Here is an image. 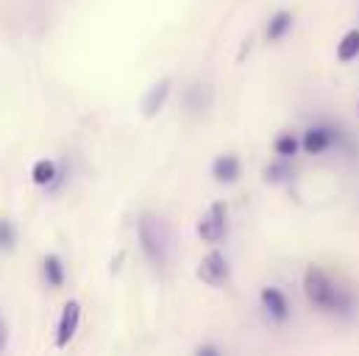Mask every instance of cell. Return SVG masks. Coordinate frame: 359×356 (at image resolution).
Instances as JSON below:
<instances>
[{
	"label": "cell",
	"mask_w": 359,
	"mask_h": 356,
	"mask_svg": "<svg viewBox=\"0 0 359 356\" xmlns=\"http://www.w3.org/2000/svg\"><path fill=\"white\" fill-rule=\"evenodd\" d=\"M298 148H301V142H298L292 134H281V137H276V142H273V151H276L281 159H292V156L298 153Z\"/></svg>",
	"instance_id": "obj_14"
},
{
	"label": "cell",
	"mask_w": 359,
	"mask_h": 356,
	"mask_svg": "<svg viewBox=\"0 0 359 356\" xmlns=\"http://www.w3.org/2000/svg\"><path fill=\"white\" fill-rule=\"evenodd\" d=\"M42 275H45V284H48L50 289H59V287L65 284V265H62V259H59L56 254H48V256H45V262H42Z\"/></svg>",
	"instance_id": "obj_11"
},
{
	"label": "cell",
	"mask_w": 359,
	"mask_h": 356,
	"mask_svg": "<svg viewBox=\"0 0 359 356\" xmlns=\"http://www.w3.org/2000/svg\"><path fill=\"white\" fill-rule=\"evenodd\" d=\"M359 56V31H348L340 42H337V59L343 62V64H348V62H354Z\"/></svg>",
	"instance_id": "obj_13"
},
{
	"label": "cell",
	"mask_w": 359,
	"mask_h": 356,
	"mask_svg": "<svg viewBox=\"0 0 359 356\" xmlns=\"http://www.w3.org/2000/svg\"><path fill=\"white\" fill-rule=\"evenodd\" d=\"M304 292L315 309L329 312V315H351L357 309L354 292L340 287L329 273H323L315 265L306 267V273H304Z\"/></svg>",
	"instance_id": "obj_1"
},
{
	"label": "cell",
	"mask_w": 359,
	"mask_h": 356,
	"mask_svg": "<svg viewBox=\"0 0 359 356\" xmlns=\"http://www.w3.org/2000/svg\"><path fill=\"white\" fill-rule=\"evenodd\" d=\"M137 234H140V248L145 254V259L151 265L165 267L170 262V248H173V240H170V228L168 223L154 214V212H145L137 223Z\"/></svg>",
	"instance_id": "obj_2"
},
{
	"label": "cell",
	"mask_w": 359,
	"mask_h": 356,
	"mask_svg": "<svg viewBox=\"0 0 359 356\" xmlns=\"http://www.w3.org/2000/svg\"><path fill=\"white\" fill-rule=\"evenodd\" d=\"M229 234V206L223 203V200H217V203H212L209 209H206V214L198 220V237L203 240V242H220L223 237Z\"/></svg>",
	"instance_id": "obj_3"
},
{
	"label": "cell",
	"mask_w": 359,
	"mask_h": 356,
	"mask_svg": "<svg viewBox=\"0 0 359 356\" xmlns=\"http://www.w3.org/2000/svg\"><path fill=\"white\" fill-rule=\"evenodd\" d=\"M290 176H292V170L287 167V162H278V165H268V167H265V178H268V181H273V184L287 181Z\"/></svg>",
	"instance_id": "obj_15"
},
{
	"label": "cell",
	"mask_w": 359,
	"mask_h": 356,
	"mask_svg": "<svg viewBox=\"0 0 359 356\" xmlns=\"http://www.w3.org/2000/svg\"><path fill=\"white\" fill-rule=\"evenodd\" d=\"M229 275H231V267H229V259L220 251L206 254L201 259V265H198V278L203 284H209V287H223L229 281Z\"/></svg>",
	"instance_id": "obj_4"
},
{
	"label": "cell",
	"mask_w": 359,
	"mask_h": 356,
	"mask_svg": "<svg viewBox=\"0 0 359 356\" xmlns=\"http://www.w3.org/2000/svg\"><path fill=\"white\" fill-rule=\"evenodd\" d=\"M240 173H243V167H240V159L234 153H223L212 162V176L220 184H234L240 178Z\"/></svg>",
	"instance_id": "obj_9"
},
{
	"label": "cell",
	"mask_w": 359,
	"mask_h": 356,
	"mask_svg": "<svg viewBox=\"0 0 359 356\" xmlns=\"http://www.w3.org/2000/svg\"><path fill=\"white\" fill-rule=\"evenodd\" d=\"M259 301H262V309H265V315H268L273 323H287L290 320V303H287V298H284L281 289L265 287L262 295H259Z\"/></svg>",
	"instance_id": "obj_7"
},
{
	"label": "cell",
	"mask_w": 359,
	"mask_h": 356,
	"mask_svg": "<svg viewBox=\"0 0 359 356\" xmlns=\"http://www.w3.org/2000/svg\"><path fill=\"white\" fill-rule=\"evenodd\" d=\"M168 95H170V78L156 81L154 87L145 92V97H142V114H145L148 120L156 117V114L162 111V106L168 103Z\"/></svg>",
	"instance_id": "obj_8"
},
{
	"label": "cell",
	"mask_w": 359,
	"mask_h": 356,
	"mask_svg": "<svg viewBox=\"0 0 359 356\" xmlns=\"http://www.w3.org/2000/svg\"><path fill=\"white\" fill-rule=\"evenodd\" d=\"M14 242H17V231H14V226L8 223V220H0V248H14Z\"/></svg>",
	"instance_id": "obj_16"
},
{
	"label": "cell",
	"mask_w": 359,
	"mask_h": 356,
	"mask_svg": "<svg viewBox=\"0 0 359 356\" xmlns=\"http://www.w3.org/2000/svg\"><path fill=\"white\" fill-rule=\"evenodd\" d=\"M31 181H34L36 186H53V184L59 181V167H56V162L39 159V162L31 167Z\"/></svg>",
	"instance_id": "obj_10"
},
{
	"label": "cell",
	"mask_w": 359,
	"mask_h": 356,
	"mask_svg": "<svg viewBox=\"0 0 359 356\" xmlns=\"http://www.w3.org/2000/svg\"><path fill=\"white\" fill-rule=\"evenodd\" d=\"M290 28H292V14H290V11H278V14H273L268 22V39L270 42L284 39V36L290 34Z\"/></svg>",
	"instance_id": "obj_12"
},
{
	"label": "cell",
	"mask_w": 359,
	"mask_h": 356,
	"mask_svg": "<svg viewBox=\"0 0 359 356\" xmlns=\"http://www.w3.org/2000/svg\"><path fill=\"white\" fill-rule=\"evenodd\" d=\"M198 354L201 356H217L220 351H217L215 345H201V348H198Z\"/></svg>",
	"instance_id": "obj_17"
},
{
	"label": "cell",
	"mask_w": 359,
	"mask_h": 356,
	"mask_svg": "<svg viewBox=\"0 0 359 356\" xmlns=\"http://www.w3.org/2000/svg\"><path fill=\"white\" fill-rule=\"evenodd\" d=\"M79 323H81V303L79 301H67L65 309H62V317H59V329H56V348H67L70 345V340L79 331Z\"/></svg>",
	"instance_id": "obj_5"
},
{
	"label": "cell",
	"mask_w": 359,
	"mask_h": 356,
	"mask_svg": "<svg viewBox=\"0 0 359 356\" xmlns=\"http://www.w3.org/2000/svg\"><path fill=\"white\" fill-rule=\"evenodd\" d=\"M334 142H337V131H334L332 125H312V128L304 134V139H301L304 151H306V153H312V156L326 153Z\"/></svg>",
	"instance_id": "obj_6"
},
{
	"label": "cell",
	"mask_w": 359,
	"mask_h": 356,
	"mask_svg": "<svg viewBox=\"0 0 359 356\" xmlns=\"http://www.w3.org/2000/svg\"><path fill=\"white\" fill-rule=\"evenodd\" d=\"M3 345H6V323L0 320V348H3Z\"/></svg>",
	"instance_id": "obj_18"
}]
</instances>
